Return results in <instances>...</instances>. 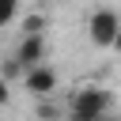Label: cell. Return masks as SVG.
Returning a JSON list of instances; mask_svg holds the SVG:
<instances>
[{
  "label": "cell",
  "instance_id": "cell-9",
  "mask_svg": "<svg viewBox=\"0 0 121 121\" xmlns=\"http://www.w3.org/2000/svg\"><path fill=\"white\" fill-rule=\"evenodd\" d=\"M110 49H117V53H121V34H117V38H113V45H110Z\"/></svg>",
  "mask_w": 121,
  "mask_h": 121
},
{
  "label": "cell",
  "instance_id": "cell-4",
  "mask_svg": "<svg viewBox=\"0 0 121 121\" xmlns=\"http://www.w3.org/2000/svg\"><path fill=\"white\" fill-rule=\"evenodd\" d=\"M15 64H19L23 72L34 68V64H45V38H42V34H23L19 53H15Z\"/></svg>",
  "mask_w": 121,
  "mask_h": 121
},
{
  "label": "cell",
  "instance_id": "cell-3",
  "mask_svg": "<svg viewBox=\"0 0 121 121\" xmlns=\"http://www.w3.org/2000/svg\"><path fill=\"white\" fill-rule=\"evenodd\" d=\"M23 87H26L30 95L45 98V95H53V91H57V72H53L49 64H34V68H26V72H23Z\"/></svg>",
  "mask_w": 121,
  "mask_h": 121
},
{
  "label": "cell",
  "instance_id": "cell-5",
  "mask_svg": "<svg viewBox=\"0 0 121 121\" xmlns=\"http://www.w3.org/2000/svg\"><path fill=\"white\" fill-rule=\"evenodd\" d=\"M19 11V0H0V26H8Z\"/></svg>",
  "mask_w": 121,
  "mask_h": 121
},
{
  "label": "cell",
  "instance_id": "cell-8",
  "mask_svg": "<svg viewBox=\"0 0 121 121\" xmlns=\"http://www.w3.org/2000/svg\"><path fill=\"white\" fill-rule=\"evenodd\" d=\"M8 98H11V95H8V83L0 79V106H8Z\"/></svg>",
  "mask_w": 121,
  "mask_h": 121
},
{
  "label": "cell",
  "instance_id": "cell-6",
  "mask_svg": "<svg viewBox=\"0 0 121 121\" xmlns=\"http://www.w3.org/2000/svg\"><path fill=\"white\" fill-rule=\"evenodd\" d=\"M42 26H45V19H42V15H26V23H23V30H26V34H42Z\"/></svg>",
  "mask_w": 121,
  "mask_h": 121
},
{
  "label": "cell",
  "instance_id": "cell-7",
  "mask_svg": "<svg viewBox=\"0 0 121 121\" xmlns=\"http://www.w3.org/2000/svg\"><path fill=\"white\" fill-rule=\"evenodd\" d=\"M68 121H106L98 113H79V110H68Z\"/></svg>",
  "mask_w": 121,
  "mask_h": 121
},
{
  "label": "cell",
  "instance_id": "cell-1",
  "mask_svg": "<svg viewBox=\"0 0 121 121\" xmlns=\"http://www.w3.org/2000/svg\"><path fill=\"white\" fill-rule=\"evenodd\" d=\"M87 34H91L95 45H113V38L121 34V15H117L113 8H98V11H91V19H87Z\"/></svg>",
  "mask_w": 121,
  "mask_h": 121
},
{
  "label": "cell",
  "instance_id": "cell-2",
  "mask_svg": "<svg viewBox=\"0 0 121 121\" xmlns=\"http://www.w3.org/2000/svg\"><path fill=\"white\" fill-rule=\"evenodd\" d=\"M110 91L106 87H79L76 95H72V102H68V110H79V113H98V117H106L110 113Z\"/></svg>",
  "mask_w": 121,
  "mask_h": 121
}]
</instances>
